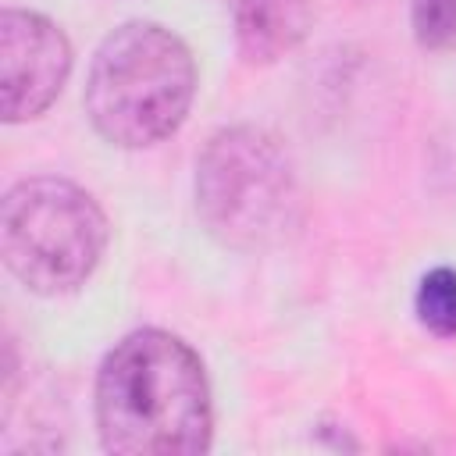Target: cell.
Returning a JSON list of instances; mask_svg holds the SVG:
<instances>
[{
	"instance_id": "cell-1",
	"label": "cell",
	"mask_w": 456,
	"mask_h": 456,
	"mask_svg": "<svg viewBox=\"0 0 456 456\" xmlns=\"http://www.w3.org/2000/svg\"><path fill=\"white\" fill-rule=\"evenodd\" d=\"M96 431L114 456L207 452L214 410L200 356L160 328L125 335L96 374Z\"/></svg>"
},
{
	"instance_id": "cell-2",
	"label": "cell",
	"mask_w": 456,
	"mask_h": 456,
	"mask_svg": "<svg viewBox=\"0 0 456 456\" xmlns=\"http://www.w3.org/2000/svg\"><path fill=\"white\" fill-rule=\"evenodd\" d=\"M192 96L196 61L189 46L157 21H128L100 43L82 103L107 142L142 150L178 132Z\"/></svg>"
},
{
	"instance_id": "cell-3",
	"label": "cell",
	"mask_w": 456,
	"mask_h": 456,
	"mask_svg": "<svg viewBox=\"0 0 456 456\" xmlns=\"http://www.w3.org/2000/svg\"><path fill=\"white\" fill-rule=\"evenodd\" d=\"M196 214L228 249L256 253L285 242L303 221V192L285 142L256 125L207 139L196 160Z\"/></svg>"
},
{
	"instance_id": "cell-4",
	"label": "cell",
	"mask_w": 456,
	"mask_h": 456,
	"mask_svg": "<svg viewBox=\"0 0 456 456\" xmlns=\"http://www.w3.org/2000/svg\"><path fill=\"white\" fill-rule=\"evenodd\" d=\"M107 214L75 182L25 178L0 207V253L7 271L39 296H64L89 281L107 249Z\"/></svg>"
},
{
	"instance_id": "cell-5",
	"label": "cell",
	"mask_w": 456,
	"mask_h": 456,
	"mask_svg": "<svg viewBox=\"0 0 456 456\" xmlns=\"http://www.w3.org/2000/svg\"><path fill=\"white\" fill-rule=\"evenodd\" d=\"M71 71L68 36L36 11L0 14V110L7 125L39 118Z\"/></svg>"
},
{
	"instance_id": "cell-6",
	"label": "cell",
	"mask_w": 456,
	"mask_h": 456,
	"mask_svg": "<svg viewBox=\"0 0 456 456\" xmlns=\"http://www.w3.org/2000/svg\"><path fill=\"white\" fill-rule=\"evenodd\" d=\"M314 25V0H239L235 43L249 64H274L292 53Z\"/></svg>"
},
{
	"instance_id": "cell-7",
	"label": "cell",
	"mask_w": 456,
	"mask_h": 456,
	"mask_svg": "<svg viewBox=\"0 0 456 456\" xmlns=\"http://www.w3.org/2000/svg\"><path fill=\"white\" fill-rule=\"evenodd\" d=\"M413 310H417V321L431 335L452 338L456 335V271L452 267L428 271L420 278V285H417Z\"/></svg>"
},
{
	"instance_id": "cell-8",
	"label": "cell",
	"mask_w": 456,
	"mask_h": 456,
	"mask_svg": "<svg viewBox=\"0 0 456 456\" xmlns=\"http://www.w3.org/2000/svg\"><path fill=\"white\" fill-rule=\"evenodd\" d=\"M410 18L424 50H449L456 43V0H413Z\"/></svg>"
}]
</instances>
